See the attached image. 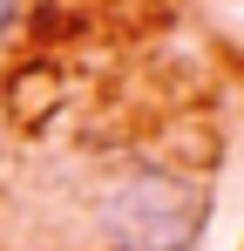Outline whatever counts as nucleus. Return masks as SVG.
Here are the masks:
<instances>
[{"label":"nucleus","mask_w":244,"mask_h":251,"mask_svg":"<svg viewBox=\"0 0 244 251\" xmlns=\"http://www.w3.org/2000/svg\"><path fill=\"white\" fill-rule=\"evenodd\" d=\"M14 7H21V0H0V27H7V21H14Z\"/></svg>","instance_id":"obj_1"}]
</instances>
